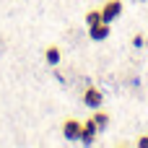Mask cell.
<instances>
[{
    "mask_svg": "<svg viewBox=\"0 0 148 148\" xmlns=\"http://www.w3.org/2000/svg\"><path fill=\"white\" fill-rule=\"evenodd\" d=\"M99 10H101V21L112 23V21H117L122 16V0H107Z\"/></svg>",
    "mask_w": 148,
    "mask_h": 148,
    "instance_id": "6da1fadb",
    "label": "cell"
},
{
    "mask_svg": "<svg viewBox=\"0 0 148 148\" xmlns=\"http://www.w3.org/2000/svg\"><path fill=\"white\" fill-rule=\"evenodd\" d=\"M96 135H99V127H96L94 117H88L86 122H81V138H78V140H81L83 146H94Z\"/></svg>",
    "mask_w": 148,
    "mask_h": 148,
    "instance_id": "7a4b0ae2",
    "label": "cell"
},
{
    "mask_svg": "<svg viewBox=\"0 0 148 148\" xmlns=\"http://www.w3.org/2000/svg\"><path fill=\"white\" fill-rule=\"evenodd\" d=\"M83 104H86L88 109H99V107L104 104V94H101L96 86H88V88H83Z\"/></svg>",
    "mask_w": 148,
    "mask_h": 148,
    "instance_id": "3957f363",
    "label": "cell"
},
{
    "mask_svg": "<svg viewBox=\"0 0 148 148\" xmlns=\"http://www.w3.org/2000/svg\"><path fill=\"white\" fill-rule=\"evenodd\" d=\"M62 138L65 140H78L81 138V120H75V117L65 120L62 122Z\"/></svg>",
    "mask_w": 148,
    "mask_h": 148,
    "instance_id": "277c9868",
    "label": "cell"
},
{
    "mask_svg": "<svg viewBox=\"0 0 148 148\" xmlns=\"http://www.w3.org/2000/svg\"><path fill=\"white\" fill-rule=\"evenodd\" d=\"M88 36H91L94 42H104V39L109 36V23H107V21H99V23L88 26Z\"/></svg>",
    "mask_w": 148,
    "mask_h": 148,
    "instance_id": "5b68a950",
    "label": "cell"
},
{
    "mask_svg": "<svg viewBox=\"0 0 148 148\" xmlns=\"http://www.w3.org/2000/svg\"><path fill=\"white\" fill-rule=\"evenodd\" d=\"M60 60H62V55H60V47L57 44H49V47H44V62L47 65H60Z\"/></svg>",
    "mask_w": 148,
    "mask_h": 148,
    "instance_id": "8992f818",
    "label": "cell"
},
{
    "mask_svg": "<svg viewBox=\"0 0 148 148\" xmlns=\"http://www.w3.org/2000/svg\"><path fill=\"white\" fill-rule=\"evenodd\" d=\"M91 117H94V122H96L99 133H101V130H107V125H109V114H107L101 107H99V109H94V114H91Z\"/></svg>",
    "mask_w": 148,
    "mask_h": 148,
    "instance_id": "52a82bcc",
    "label": "cell"
},
{
    "mask_svg": "<svg viewBox=\"0 0 148 148\" xmlns=\"http://www.w3.org/2000/svg\"><path fill=\"white\" fill-rule=\"evenodd\" d=\"M99 21H101V10H88L86 13V26H94Z\"/></svg>",
    "mask_w": 148,
    "mask_h": 148,
    "instance_id": "ba28073f",
    "label": "cell"
},
{
    "mask_svg": "<svg viewBox=\"0 0 148 148\" xmlns=\"http://www.w3.org/2000/svg\"><path fill=\"white\" fill-rule=\"evenodd\" d=\"M143 44H146V39H143V34H135V36H133V47H138V49H140Z\"/></svg>",
    "mask_w": 148,
    "mask_h": 148,
    "instance_id": "9c48e42d",
    "label": "cell"
},
{
    "mask_svg": "<svg viewBox=\"0 0 148 148\" xmlns=\"http://www.w3.org/2000/svg\"><path fill=\"white\" fill-rule=\"evenodd\" d=\"M138 148H148V135H140L138 138Z\"/></svg>",
    "mask_w": 148,
    "mask_h": 148,
    "instance_id": "30bf717a",
    "label": "cell"
},
{
    "mask_svg": "<svg viewBox=\"0 0 148 148\" xmlns=\"http://www.w3.org/2000/svg\"><path fill=\"white\" fill-rule=\"evenodd\" d=\"M135 3H143V0H135Z\"/></svg>",
    "mask_w": 148,
    "mask_h": 148,
    "instance_id": "8fae6325",
    "label": "cell"
}]
</instances>
